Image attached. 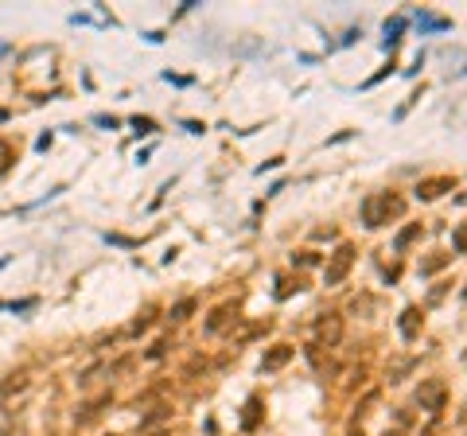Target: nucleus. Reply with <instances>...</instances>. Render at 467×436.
Here are the masks:
<instances>
[{
  "instance_id": "nucleus-3",
  "label": "nucleus",
  "mask_w": 467,
  "mask_h": 436,
  "mask_svg": "<svg viewBox=\"0 0 467 436\" xmlns=\"http://www.w3.org/2000/svg\"><path fill=\"white\" fill-rule=\"evenodd\" d=\"M319 335L328 339V343H335L339 339V319H323V324H319Z\"/></svg>"
},
{
  "instance_id": "nucleus-2",
  "label": "nucleus",
  "mask_w": 467,
  "mask_h": 436,
  "mask_svg": "<svg viewBox=\"0 0 467 436\" xmlns=\"http://www.w3.org/2000/svg\"><path fill=\"white\" fill-rule=\"evenodd\" d=\"M350 253H355L350 246H343V249L335 253V261H331V269H328V280H331V285H335V280L343 277V273H347V265H350Z\"/></svg>"
},
{
  "instance_id": "nucleus-5",
  "label": "nucleus",
  "mask_w": 467,
  "mask_h": 436,
  "mask_svg": "<svg viewBox=\"0 0 467 436\" xmlns=\"http://www.w3.org/2000/svg\"><path fill=\"white\" fill-rule=\"evenodd\" d=\"M289 355H292L289 347H277V351H273V355L265 358V367H280V362H289Z\"/></svg>"
},
{
  "instance_id": "nucleus-4",
  "label": "nucleus",
  "mask_w": 467,
  "mask_h": 436,
  "mask_svg": "<svg viewBox=\"0 0 467 436\" xmlns=\"http://www.w3.org/2000/svg\"><path fill=\"white\" fill-rule=\"evenodd\" d=\"M421 28L425 31H444L448 20H440V16H421Z\"/></svg>"
},
{
  "instance_id": "nucleus-6",
  "label": "nucleus",
  "mask_w": 467,
  "mask_h": 436,
  "mask_svg": "<svg viewBox=\"0 0 467 436\" xmlns=\"http://www.w3.org/2000/svg\"><path fill=\"white\" fill-rule=\"evenodd\" d=\"M8 164V144H0V168Z\"/></svg>"
},
{
  "instance_id": "nucleus-1",
  "label": "nucleus",
  "mask_w": 467,
  "mask_h": 436,
  "mask_svg": "<svg viewBox=\"0 0 467 436\" xmlns=\"http://www.w3.org/2000/svg\"><path fill=\"white\" fill-rule=\"evenodd\" d=\"M417 401H421V409H432V413H436V409L444 405V382H436V378L425 382V386L417 389Z\"/></svg>"
}]
</instances>
